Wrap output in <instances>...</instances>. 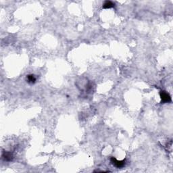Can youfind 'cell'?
I'll list each match as a JSON object with an SVG mask.
<instances>
[{"label": "cell", "mask_w": 173, "mask_h": 173, "mask_svg": "<svg viewBox=\"0 0 173 173\" xmlns=\"http://www.w3.org/2000/svg\"><path fill=\"white\" fill-rule=\"evenodd\" d=\"M160 96L161 102L163 104L166 103H169L171 101V97L169 95V93H167L165 91H162L160 93Z\"/></svg>", "instance_id": "1"}, {"label": "cell", "mask_w": 173, "mask_h": 173, "mask_svg": "<svg viewBox=\"0 0 173 173\" xmlns=\"http://www.w3.org/2000/svg\"><path fill=\"white\" fill-rule=\"evenodd\" d=\"M110 162L115 167H116L118 169H121L123 167H124L126 164V160H117L115 157H112L110 159Z\"/></svg>", "instance_id": "2"}, {"label": "cell", "mask_w": 173, "mask_h": 173, "mask_svg": "<svg viewBox=\"0 0 173 173\" xmlns=\"http://www.w3.org/2000/svg\"><path fill=\"white\" fill-rule=\"evenodd\" d=\"M2 157L6 161H12L13 160V155L12 153L8 152V151H3V154H2Z\"/></svg>", "instance_id": "3"}, {"label": "cell", "mask_w": 173, "mask_h": 173, "mask_svg": "<svg viewBox=\"0 0 173 173\" xmlns=\"http://www.w3.org/2000/svg\"><path fill=\"white\" fill-rule=\"evenodd\" d=\"M115 6V3L114 2H111V1H105L104 3H103L102 8L104 9H110Z\"/></svg>", "instance_id": "4"}, {"label": "cell", "mask_w": 173, "mask_h": 173, "mask_svg": "<svg viewBox=\"0 0 173 173\" xmlns=\"http://www.w3.org/2000/svg\"><path fill=\"white\" fill-rule=\"evenodd\" d=\"M27 81H28V83L33 84L36 82L37 79L34 74H28V75H27Z\"/></svg>", "instance_id": "5"}]
</instances>
